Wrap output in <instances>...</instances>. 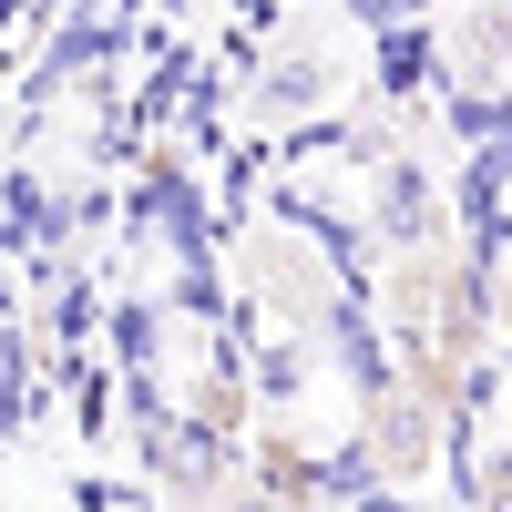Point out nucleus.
<instances>
[{
	"mask_svg": "<svg viewBox=\"0 0 512 512\" xmlns=\"http://www.w3.org/2000/svg\"><path fill=\"white\" fill-rule=\"evenodd\" d=\"M236 297L267 328H287V338H318L328 318H338V267H328V246L308 236V226H287V216H267V226H236Z\"/></svg>",
	"mask_w": 512,
	"mask_h": 512,
	"instance_id": "f257e3e1",
	"label": "nucleus"
},
{
	"mask_svg": "<svg viewBox=\"0 0 512 512\" xmlns=\"http://www.w3.org/2000/svg\"><path fill=\"white\" fill-rule=\"evenodd\" d=\"M441 431H451V420L441 410H420L410 390H400V379H390V359H369L359 369V472L379 482V492H410V482H431L441 472Z\"/></svg>",
	"mask_w": 512,
	"mask_h": 512,
	"instance_id": "f03ea898",
	"label": "nucleus"
},
{
	"mask_svg": "<svg viewBox=\"0 0 512 512\" xmlns=\"http://www.w3.org/2000/svg\"><path fill=\"white\" fill-rule=\"evenodd\" d=\"M482 318L492 338H512V246H482Z\"/></svg>",
	"mask_w": 512,
	"mask_h": 512,
	"instance_id": "7ed1b4c3",
	"label": "nucleus"
}]
</instances>
